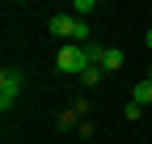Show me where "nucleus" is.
I'll list each match as a JSON object with an SVG mask.
<instances>
[{
  "label": "nucleus",
  "mask_w": 152,
  "mask_h": 144,
  "mask_svg": "<svg viewBox=\"0 0 152 144\" xmlns=\"http://www.w3.org/2000/svg\"><path fill=\"white\" fill-rule=\"evenodd\" d=\"M140 115H144V106H140V102H127V106H123V119H127V123H135Z\"/></svg>",
  "instance_id": "7"
},
{
  "label": "nucleus",
  "mask_w": 152,
  "mask_h": 144,
  "mask_svg": "<svg viewBox=\"0 0 152 144\" xmlns=\"http://www.w3.org/2000/svg\"><path fill=\"white\" fill-rule=\"evenodd\" d=\"M148 17H152V9H148Z\"/></svg>",
  "instance_id": "12"
},
{
  "label": "nucleus",
  "mask_w": 152,
  "mask_h": 144,
  "mask_svg": "<svg viewBox=\"0 0 152 144\" xmlns=\"http://www.w3.org/2000/svg\"><path fill=\"white\" fill-rule=\"evenodd\" d=\"M144 81H148V85H152V72H148V76H144Z\"/></svg>",
  "instance_id": "11"
},
{
  "label": "nucleus",
  "mask_w": 152,
  "mask_h": 144,
  "mask_svg": "<svg viewBox=\"0 0 152 144\" xmlns=\"http://www.w3.org/2000/svg\"><path fill=\"white\" fill-rule=\"evenodd\" d=\"M131 102H140V106H152V85H148V81H140L135 89H131Z\"/></svg>",
  "instance_id": "5"
},
{
  "label": "nucleus",
  "mask_w": 152,
  "mask_h": 144,
  "mask_svg": "<svg viewBox=\"0 0 152 144\" xmlns=\"http://www.w3.org/2000/svg\"><path fill=\"white\" fill-rule=\"evenodd\" d=\"M93 9H97V0H76V9H72V13H93Z\"/></svg>",
  "instance_id": "9"
},
{
  "label": "nucleus",
  "mask_w": 152,
  "mask_h": 144,
  "mask_svg": "<svg viewBox=\"0 0 152 144\" xmlns=\"http://www.w3.org/2000/svg\"><path fill=\"white\" fill-rule=\"evenodd\" d=\"M17 93H21V72L17 68H4L0 72V110H13V102H17Z\"/></svg>",
  "instance_id": "2"
},
{
  "label": "nucleus",
  "mask_w": 152,
  "mask_h": 144,
  "mask_svg": "<svg viewBox=\"0 0 152 144\" xmlns=\"http://www.w3.org/2000/svg\"><path fill=\"white\" fill-rule=\"evenodd\" d=\"M102 76H106V72H102L97 64H89V68L80 72V85H102Z\"/></svg>",
  "instance_id": "6"
},
{
  "label": "nucleus",
  "mask_w": 152,
  "mask_h": 144,
  "mask_svg": "<svg viewBox=\"0 0 152 144\" xmlns=\"http://www.w3.org/2000/svg\"><path fill=\"white\" fill-rule=\"evenodd\" d=\"M144 43H148V47H152V30H148V38H144Z\"/></svg>",
  "instance_id": "10"
},
{
  "label": "nucleus",
  "mask_w": 152,
  "mask_h": 144,
  "mask_svg": "<svg viewBox=\"0 0 152 144\" xmlns=\"http://www.w3.org/2000/svg\"><path fill=\"white\" fill-rule=\"evenodd\" d=\"M123 64H127L123 51H118V47H106V55H102V72H106V76H110V72H118Z\"/></svg>",
  "instance_id": "4"
},
{
  "label": "nucleus",
  "mask_w": 152,
  "mask_h": 144,
  "mask_svg": "<svg viewBox=\"0 0 152 144\" xmlns=\"http://www.w3.org/2000/svg\"><path fill=\"white\" fill-rule=\"evenodd\" d=\"M76 26H80V17H72V13H55L47 21V30L55 38H64V43H76Z\"/></svg>",
  "instance_id": "3"
},
{
  "label": "nucleus",
  "mask_w": 152,
  "mask_h": 144,
  "mask_svg": "<svg viewBox=\"0 0 152 144\" xmlns=\"http://www.w3.org/2000/svg\"><path fill=\"white\" fill-rule=\"evenodd\" d=\"M55 68L80 81V72L89 68V55H85V47H76V43H64L59 51H55Z\"/></svg>",
  "instance_id": "1"
},
{
  "label": "nucleus",
  "mask_w": 152,
  "mask_h": 144,
  "mask_svg": "<svg viewBox=\"0 0 152 144\" xmlns=\"http://www.w3.org/2000/svg\"><path fill=\"white\" fill-rule=\"evenodd\" d=\"M76 119H80V115H76V110H64L59 119H55V123H59V132H68V127H72V123H76Z\"/></svg>",
  "instance_id": "8"
}]
</instances>
